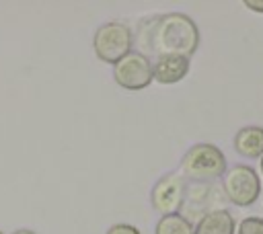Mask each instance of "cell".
Here are the masks:
<instances>
[{
  "label": "cell",
  "mask_w": 263,
  "mask_h": 234,
  "mask_svg": "<svg viewBox=\"0 0 263 234\" xmlns=\"http://www.w3.org/2000/svg\"><path fill=\"white\" fill-rule=\"evenodd\" d=\"M199 47V29L195 21L185 12L156 14L152 27V57L181 55L189 57Z\"/></svg>",
  "instance_id": "1"
},
{
  "label": "cell",
  "mask_w": 263,
  "mask_h": 234,
  "mask_svg": "<svg viewBox=\"0 0 263 234\" xmlns=\"http://www.w3.org/2000/svg\"><path fill=\"white\" fill-rule=\"evenodd\" d=\"M236 222L228 209H214L193 224V234H234Z\"/></svg>",
  "instance_id": "10"
},
{
  "label": "cell",
  "mask_w": 263,
  "mask_h": 234,
  "mask_svg": "<svg viewBox=\"0 0 263 234\" xmlns=\"http://www.w3.org/2000/svg\"><path fill=\"white\" fill-rule=\"evenodd\" d=\"M261 199H263V189H261Z\"/></svg>",
  "instance_id": "17"
},
{
  "label": "cell",
  "mask_w": 263,
  "mask_h": 234,
  "mask_svg": "<svg viewBox=\"0 0 263 234\" xmlns=\"http://www.w3.org/2000/svg\"><path fill=\"white\" fill-rule=\"evenodd\" d=\"M113 80L117 82V86L129 92L148 88L152 84V60L132 49L117 64H113Z\"/></svg>",
  "instance_id": "6"
},
{
  "label": "cell",
  "mask_w": 263,
  "mask_h": 234,
  "mask_svg": "<svg viewBox=\"0 0 263 234\" xmlns=\"http://www.w3.org/2000/svg\"><path fill=\"white\" fill-rule=\"evenodd\" d=\"M249 10H253V12H259V14H263V0H245L242 2Z\"/></svg>",
  "instance_id": "14"
},
{
  "label": "cell",
  "mask_w": 263,
  "mask_h": 234,
  "mask_svg": "<svg viewBox=\"0 0 263 234\" xmlns=\"http://www.w3.org/2000/svg\"><path fill=\"white\" fill-rule=\"evenodd\" d=\"M105 234H142L134 224H125V222H117V224H111L107 228Z\"/></svg>",
  "instance_id": "13"
},
{
  "label": "cell",
  "mask_w": 263,
  "mask_h": 234,
  "mask_svg": "<svg viewBox=\"0 0 263 234\" xmlns=\"http://www.w3.org/2000/svg\"><path fill=\"white\" fill-rule=\"evenodd\" d=\"M0 234H4V232H2V230H0Z\"/></svg>",
  "instance_id": "18"
},
{
  "label": "cell",
  "mask_w": 263,
  "mask_h": 234,
  "mask_svg": "<svg viewBox=\"0 0 263 234\" xmlns=\"http://www.w3.org/2000/svg\"><path fill=\"white\" fill-rule=\"evenodd\" d=\"M224 152L210 142L193 144L181 158V177L185 181H216L226 172Z\"/></svg>",
  "instance_id": "2"
},
{
  "label": "cell",
  "mask_w": 263,
  "mask_h": 234,
  "mask_svg": "<svg viewBox=\"0 0 263 234\" xmlns=\"http://www.w3.org/2000/svg\"><path fill=\"white\" fill-rule=\"evenodd\" d=\"M185 191H187V181L179 172L162 174L150 191L152 209L158 211L160 216L181 213L183 203H185Z\"/></svg>",
  "instance_id": "7"
},
{
  "label": "cell",
  "mask_w": 263,
  "mask_h": 234,
  "mask_svg": "<svg viewBox=\"0 0 263 234\" xmlns=\"http://www.w3.org/2000/svg\"><path fill=\"white\" fill-rule=\"evenodd\" d=\"M134 49V33L125 23L109 21L95 29L92 51L105 64H117L123 55Z\"/></svg>",
  "instance_id": "3"
},
{
  "label": "cell",
  "mask_w": 263,
  "mask_h": 234,
  "mask_svg": "<svg viewBox=\"0 0 263 234\" xmlns=\"http://www.w3.org/2000/svg\"><path fill=\"white\" fill-rule=\"evenodd\" d=\"M238 234H263V218L247 216L238 222Z\"/></svg>",
  "instance_id": "12"
},
{
  "label": "cell",
  "mask_w": 263,
  "mask_h": 234,
  "mask_svg": "<svg viewBox=\"0 0 263 234\" xmlns=\"http://www.w3.org/2000/svg\"><path fill=\"white\" fill-rule=\"evenodd\" d=\"M234 152L242 158H261L263 156V127L245 125L234 133L232 140Z\"/></svg>",
  "instance_id": "9"
},
{
  "label": "cell",
  "mask_w": 263,
  "mask_h": 234,
  "mask_svg": "<svg viewBox=\"0 0 263 234\" xmlns=\"http://www.w3.org/2000/svg\"><path fill=\"white\" fill-rule=\"evenodd\" d=\"M12 234H37V232H33V230H29V228H18V230H14Z\"/></svg>",
  "instance_id": "15"
},
{
  "label": "cell",
  "mask_w": 263,
  "mask_h": 234,
  "mask_svg": "<svg viewBox=\"0 0 263 234\" xmlns=\"http://www.w3.org/2000/svg\"><path fill=\"white\" fill-rule=\"evenodd\" d=\"M259 172H261V174H263V156H261V158H259Z\"/></svg>",
  "instance_id": "16"
},
{
  "label": "cell",
  "mask_w": 263,
  "mask_h": 234,
  "mask_svg": "<svg viewBox=\"0 0 263 234\" xmlns=\"http://www.w3.org/2000/svg\"><path fill=\"white\" fill-rule=\"evenodd\" d=\"M226 197L222 193V185L216 181H187L185 191V203L181 209V216L187 218L191 224H195L201 216L224 209Z\"/></svg>",
  "instance_id": "5"
},
{
  "label": "cell",
  "mask_w": 263,
  "mask_h": 234,
  "mask_svg": "<svg viewBox=\"0 0 263 234\" xmlns=\"http://www.w3.org/2000/svg\"><path fill=\"white\" fill-rule=\"evenodd\" d=\"M191 70V60L181 55H160L152 62V82L177 84Z\"/></svg>",
  "instance_id": "8"
},
{
  "label": "cell",
  "mask_w": 263,
  "mask_h": 234,
  "mask_svg": "<svg viewBox=\"0 0 263 234\" xmlns=\"http://www.w3.org/2000/svg\"><path fill=\"white\" fill-rule=\"evenodd\" d=\"M222 193L226 201L238 207H249L261 197L259 172L249 164H234L222 174Z\"/></svg>",
  "instance_id": "4"
},
{
  "label": "cell",
  "mask_w": 263,
  "mask_h": 234,
  "mask_svg": "<svg viewBox=\"0 0 263 234\" xmlns=\"http://www.w3.org/2000/svg\"><path fill=\"white\" fill-rule=\"evenodd\" d=\"M154 234H193V224L181 213L160 216L154 226Z\"/></svg>",
  "instance_id": "11"
}]
</instances>
